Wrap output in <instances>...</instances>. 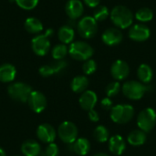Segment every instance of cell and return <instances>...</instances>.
<instances>
[{"label":"cell","mask_w":156,"mask_h":156,"mask_svg":"<svg viewBox=\"0 0 156 156\" xmlns=\"http://www.w3.org/2000/svg\"><path fill=\"white\" fill-rule=\"evenodd\" d=\"M110 116L113 122L125 124L133 120L134 116V108L130 104H117L112 108Z\"/></svg>","instance_id":"cell-3"},{"label":"cell","mask_w":156,"mask_h":156,"mask_svg":"<svg viewBox=\"0 0 156 156\" xmlns=\"http://www.w3.org/2000/svg\"><path fill=\"white\" fill-rule=\"evenodd\" d=\"M15 1L19 7L25 10L34 9L38 4V0H15Z\"/></svg>","instance_id":"cell-31"},{"label":"cell","mask_w":156,"mask_h":156,"mask_svg":"<svg viewBox=\"0 0 156 156\" xmlns=\"http://www.w3.org/2000/svg\"><path fill=\"white\" fill-rule=\"evenodd\" d=\"M93 137L97 142L103 144V143H106L110 139V133L105 126L99 125L94 129Z\"/></svg>","instance_id":"cell-26"},{"label":"cell","mask_w":156,"mask_h":156,"mask_svg":"<svg viewBox=\"0 0 156 156\" xmlns=\"http://www.w3.org/2000/svg\"><path fill=\"white\" fill-rule=\"evenodd\" d=\"M16 156H18V155H16Z\"/></svg>","instance_id":"cell-41"},{"label":"cell","mask_w":156,"mask_h":156,"mask_svg":"<svg viewBox=\"0 0 156 156\" xmlns=\"http://www.w3.org/2000/svg\"><path fill=\"white\" fill-rule=\"evenodd\" d=\"M88 86H89V80L85 76L75 77L70 83V88H71L72 91L75 93L84 92L85 90H87Z\"/></svg>","instance_id":"cell-22"},{"label":"cell","mask_w":156,"mask_h":156,"mask_svg":"<svg viewBox=\"0 0 156 156\" xmlns=\"http://www.w3.org/2000/svg\"><path fill=\"white\" fill-rule=\"evenodd\" d=\"M54 31L52 28H49L46 31L45 34L36 36L31 41V47L34 53L37 56H45L48 54L50 48L49 37L53 35Z\"/></svg>","instance_id":"cell-5"},{"label":"cell","mask_w":156,"mask_h":156,"mask_svg":"<svg viewBox=\"0 0 156 156\" xmlns=\"http://www.w3.org/2000/svg\"><path fill=\"white\" fill-rule=\"evenodd\" d=\"M66 13L70 19L80 17L84 12L83 4L80 0H69L66 4Z\"/></svg>","instance_id":"cell-17"},{"label":"cell","mask_w":156,"mask_h":156,"mask_svg":"<svg viewBox=\"0 0 156 156\" xmlns=\"http://www.w3.org/2000/svg\"><path fill=\"white\" fill-rule=\"evenodd\" d=\"M21 152L25 156H38L41 153V147L37 142L27 140L22 144Z\"/></svg>","instance_id":"cell-18"},{"label":"cell","mask_w":156,"mask_h":156,"mask_svg":"<svg viewBox=\"0 0 156 156\" xmlns=\"http://www.w3.org/2000/svg\"><path fill=\"white\" fill-rule=\"evenodd\" d=\"M25 28L30 34H37L43 30V24L36 17H28L26 19Z\"/></svg>","instance_id":"cell-24"},{"label":"cell","mask_w":156,"mask_h":156,"mask_svg":"<svg viewBox=\"0 0 156 156\" xmlns=\"http://www.w3.org/2000/svg\"><path fill=\"white\" fill-rule=\"evenodd\" d=\"M135 17L137 20L142 21V22H148L151 21L154 17V13L153 11L148 8V7H143L141 9H139L136 14H135Z\"/></svg>","instance_id":"cell-27"},{"label":"cell","mask_w":156,"mask_h":156,"mask_svg":"<svg viewBox=\"0 0 156 156\" xmlns=\"http://www.w3.org/2000/svg\"><path fill=\"white\" fill-rule=\"evenodd\" d=\"M97 101H98L97 94L93 90H90L82 92L79 100L80 107L87 112L94 109V107L97 104Z\"/></svg>","instance_id":"cell-15"},{"label":"cell","mask_w":156,"mask_h":156,"mask_svg":"<svg viewBox=\"0 0 156 156\" xmlns=\"http://www.w3.org/2000/svg\"><path fill=\"white\" fill-rule=\"evenodd\" d=\"M50 65H51V67H52V69L54 70V73L57 74V73H59L60 71H62L64 69H66V67L68 66V63L65 60L61 59V60H57V61H55L54 63H52Z\"/></svg>","instance_id":"cell-34"},{"label":"cell","mask_w":156,"mask_h":156,"mask_svg":"<svg viewBox=\"0 0 156 156\" xmlns=\"http://www.w3.org/2000/svg\"><path fill=\"white\" fill-rule=\"evenodd\" d=\"M122 37L123 36L122 31L115 27H110L106 29L101 36L103 43L108 46H116L120 44L122 40Z\"/></svg>","instance_id":"cell-14"},{"label":"cell","mask_w":156,"mask_h":156,"mask_svg":"<svg viewBox=\"0 0 156 156\" xmlns=\"http://www.w3.org/2000/svg\"><path fill=\"white\" fill-rule=\"evenodd\" d=\"M92 47L83 41H76L70 44L69 48V54L70 57L79 61H86L90 59L93 55Z\"/></svg>","instance_id":"cell-4"},{"label":"cell","mask_w":156,"mask_h":156,"mask_svg":"<svg viewBox=\"0 0 156 156\" xmlns=\"http://www.w3.org/2000/svg\"><path fill=\"white\" fill-rule=\"evenodd\" d=\"M78 128L71 122H63L58 129L59 139L68 144H72L78 139Z\"/></svg>","instance_id":"cell-8"},{"label":"cell","mask_w":156,"mask_h":156,"mask_svg":"<svg viewBox=\"0 0 156 156\" xmlns=\"http://www.w3.org/2000/svg\"><path fill=\"white\" fill-rule=\"evenodd\" d=\"M151 31L150 29L142 24H136L131 27L129 30V37L131 39L137 41V42H143L147 40L150 37Z\"/></svg>","instance_id":"cell-13"},{"label":"cell","mask_w":156,"mask_h":156,"mask_svg":"<svg viewBox=\"0 0 156 156\" xmlns=\"http://www.w3.org/2000/svg\"><path fill=\"white\" fill-rule=\"evenodd\" d=\"M121 90H122V86H121L120 82L113 81L107 85V87L105 88V93H106L107 97L112 98V97L116 96L120 92Z\"/></svg>","instance_id":"cell-29"},{"label":"cell","mask_w":156,"mask_h":156,"mask_svg":"<svg viewBox=\"0 0 156 156\" xmlns=\"http://www.w3.org/2000/svg\"><path fill=\"white\" fill-rule=\"evenodd\" d=\"M147 140L146 133H144L142 130H135L130 133L128 135L127 141L128 143L133 146H141L145 144Z\"/></svg>","instance_id":"cell-21"},{"label":"cell","mask_w":156,"mask_h":156,"mask_svg":"<svg viewBox=\"0 0 156 156\" xmlns=\"http://www.w3.org/2000/svg\"><path fill=\"white\" fill-rule=\"evenodd\" d=\"M112 23L119 28H127L132 26L133 15L132 11L124 5L115 6L110 13Z\"/></svg>","instance_id":"cell-1"},{"label":"cell","mask_w":156,"mask_h":156,"mask_svg":"<svg viewBox=\"0 0 156 156\" xmlns=\"http://www.w3.org/2000/svg\"><path fill=\"white\" fill-rule=\"evenodd\" d=\"M126 149V142L124 138L119 134L113 135L109 139V150L114 155H122Z\"/></svg>","instance_id":"cell-16"},{"label":"cell","mask_w":156,"mask_h":156,"mask_svg":"<svg viewBox=\"0 0 156 156\" xmlns=\"http://www.w3.org/2000/svg\"><path fill=\"white\" fill-rule=\"evenodd\" d=\"M37 136L41 142L45 144H51L55 141L57 133L52 125L48 123H43L37 127Z\"/></svg>","instance_id":"cell-12"},{"label":"cell","mask_w":156,"mask_h":156,"mask_svg":"<svg viewBox=\"0 0 156 156\" xmlns=\"http://www.w3.org/2000/svg\"><path fill=\"white\" fill-rule=\"evenodd\" d=\"M0 156H6L5 154V152L4 151V149H2L1 147H0Z\"/></svg>","instance_id":"cell-39"},{"label":"cell","mask_w":156,"mask_h":156,"mask_svg":"<svg viewBox=\"0 0 156 156\" xmlns=\"http://www.w3.org/2000/svg\"><path fill=\"white\" fill-rule=\"evenodd\" d=\"M16 75V68L11 64H3L0 66V81L3 83L12 82Z\"/></svg>","instance_id":"cell-19"},{"label":"cell","mask_w":156,"mask_h":156,"mask_svg":"<svg viewBox=\"0 0 156 156\" xmlns=\"http://www.w3.org/2000/svg\"><path fill=\"white\" fill-rule=\"evenodd\" d=\"M72 149L78 155H87L90 151V143L86 138H79L72 144Z\"/></svg>","instance_id":"cell-20"},{"label":"cell","mask_w":156,"mask_h":156,"mask_svg":"<svg viewBox=\"0 0 156 156\" xmlns=\"http://www.w3.org/2000/svg\"><path fill=\"white\" fill-rule=\"evenodd\" d=\"M88 116H89V119L93 122H97L100 121V115L94 109L88 112Z\"/></svg>","instance_id":"cell-37"},{"label":"cell","mask_w":156,"mask_h":156,"mask_svg":"<svg viewBox=\"0 0 156 156\" xmlns=\"http://www.w3.org/2000/svg\"><path fill=\"white\" fill-rule=\"evenodd\" d=\"M101 0H84V3L90 7H96L99 5Z\"/></svg>","instance_id":"cell-38"},{"label":"cell","mask_w":156,"mask_h":156,"mask_svg":"<svg viewBox=\"0 0 156 156\" xmlns=\"http://www.w3.org/2000/svg\"><path fill=\"white\" fill-rule=\"evenodd\" d=\"M97 31L98 25L93 16H84L78 23V32L84 38L93 37Z\"/></svg>","instance_id":"cell-9"},{"label":"cell","mask_w":156,"mask_h":156,"mask_svg":"<svg viewBox=\"0 0 156 156\" xmlns=\"http://www.w3.org/2000/svg\"><path fill=\"white\" fill-rule=\"evenodd\" d=\"M130 73V68L127 62L118 59L114 61L111 67V74L117 81L125 80Z\"/></svg>","instance_id":"cell-11"},{"label":"cell","mask_w":156,"mask_h":156,"mask_svg":"<svg viewBox=\"0 0 156 156\" xmlns=\"http://www.w3.org/2000/svg\"><path fill=\"white\" fill-rule=\"evenodd\" d=\"M112 105H113V102H112V101L111 100V98H109V97H106V98L102 99L101 101V108H102L103 110H105V111H110V110H112V108L113 107Z\"/></svg>","instance_id":"cell-36"},{"label":"cell","mask_w":156,"mask_h":156,"mask_svg":"<svg viewBox=\"0 0 156 156\" xmlns=\"http://www.w3.org/2000/svg\"><path fill=\"white\" fill-rule=\"evenodd\" d=\"M32 92L31 87L24 82L12 83L7 88L9 97L18 102H27L30 93Z\"/></svg>","instance_id":"cell-6"},{"label":"cell","mask_w":156,"mask_h":156,"mask_svg":"<svg viewBox=\"0 0 156 156\" xmlns=\"http://www.w3.org/2000/svg\"><path fill=\"white\" fill-rule=\"evenodd\" d=\"M156 124V112L153 108L143 110L137 117V125L144 133L151 132Z\"/></svg>","instance_id":"cell-7"},{"label":"cell","mask_w":156,"mask_h":156,"mask_svg":"<svg viewBox=\"0 0 156 156\" xmlns=\"http://www.w3.org/2000/svg\"><path fill=\"white\" fill-rule=\"evenodd\" d=\"M29 108L36 113L42 112L47 107V99L45 95L37 90H32L27 100Z\"/></svg>","instance_id":"cell-10"},{"label":"cell","mask_w":156,"mask_h":156,"mask_svg":"<svg viewBox=\"0 0 156 156\" xmlns=\"http://www.w3.org/2000/svg\"><path fill=\"white\" fill-rule=\"evenodd\" d=\"M75 32L71 27L69 26H63L59 28L58 32V39L63 43V44H69L71 43L72 40L74 39Z\"/></svg>","instance_id":"cell-25"},{"label":"cell","mask_w":156,"mask_h":156,"mask_svg":"<svg viewBox=\"0 0 156 156\" xmlns=\"http://www.w3.org/2000/svg\"><path fill=\"white\" fill-rule=\"evenodd\" d=\"M110 15L109 9L105 5H101L98 6L93 13V17L96 21H103L105 20Z\"/></svg>","instance_id":"cell-30"},{"label":"cell","mask_w":156,"mask_h":156,"mask_svg":"<svg viewBox=\"0 0 156 156\" xmlns=\"http://www.w3.org/2000/svg\"><path fill=\"white\" fill-rule=\"evenodd\" d=\"M152 90L151 86H147L141 81L129 80L123 83L122 87V93L130 100L138 101L141 100L146 92Z\"/></svg>","instance_id":"cell-2"},{"label":"cell","mask_w":156,"mask_h":156,"mask_svg":"<svg viewBox=\"0 0 156 156\" xmlns=\"http://www.w3.org/2000/svg\"><path fill=\"white\" fill-rule=\"evenodd\" d=\"M82 69H83V72L86 74V75H91L93 74L96 69H97V63L95 60L93 59H88L84 62L83 66H82Z\"/></svg>","instance_id":"cell-32"},{"label":"cell","mask_w":156,"mask_h":156,"mask_svg":"<svg viewBox=\"0 0 156 156\" xmlns=\"http://www.w3.org/2000/svg\"><path fill=\"white\" fill-rule=\"evenodd\" d=\"M137 76L140 81L144 84H148L152 81L154 77V72L152 68L147 64H142L137 69Z\"/></svg>","instance_id":"cell-23"},{"label":"cell","mask_w":156,"mask_h":156,"mask_svg":"<svg viewBox=\"0 0 156 156\" xmlns=\"http://www.w3.org/2000/svg\"><path fill=\"white\" fill-rule=\"evenodd\" d=\"M93 156H110L108 155L107 154H104V153H99V154H96L95 155Z\"/></svg>","instance_id":"cell-40"},{"label":"cell","mask_w":156,"mask_h":156,"mask_svg":"<svg viewBox=\"0 0 156 156\" xmlns=\"http://www.w3.org/2000/svg\"><path fill=\"white\" fill-rule=\"evenodd\" d=\"M69 49L65 44H58L55 46L52 49V57L56 60H61L63 59L66 55L68 54Z\"/></svg>","instance_id":"cell-28"},{"label":"cell","mask_w":156,"mask_h":156,"mask_svg":"<svg viewBox=\"0 0 156 156\" xmlns=\"http://www.w3.org/2000/svg\"><path fill=\"white\" fill-rule=\"evenodd\" d=\"M38 72H39V74H40L42 77H45V78L50 77V76H52L53 74H55V73H54V70H53V69H52V67H51V65H44V66L40 67Z\"/></svg>","instance_id":"cell-35"},{"label":"cell","mask_w":156,"mask_h":156,"mask_svg":"<svg viewBox=\"0 0 156 156\" xmlns=\"http://www.w3.org/2000/svg\"><path fill=\"white\" fill-rule=\"evenodd\" d=\"M58 147L56 144L51 143L48 144V145L47 146L46 150L44 151V153L41 154L42 156H58Z\"/></svg>","instance_id":"cell-33"}]
</instances>
